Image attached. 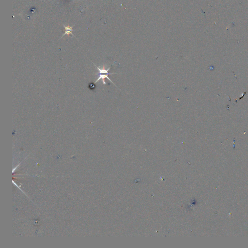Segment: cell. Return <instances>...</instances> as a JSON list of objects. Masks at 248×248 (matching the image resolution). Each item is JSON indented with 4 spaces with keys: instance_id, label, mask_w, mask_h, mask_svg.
Masks as SVG:
<instances>
[{
    "instance_id": "obj_1",
    "label": "cell",
    "mask_w": 248,
    "mask_h": 248,
    "mask_svg": "<svg viewBox=\"0 0 248 248\" xmlns=\"http://www.w3.org/2000/svg\"><path fill=\"white\" fill-rule=\"evenodd\" d=\"M94 65L96 67L97 69H98V71H99V77L98 78V79H97L96 80L95 82H94V84H96L97 83V82H98V81H99L100 80H102V82H103V84L105 85L106 84V83L105 81V79L106 78V79H108V80H109L111 82H112L113 84H114L115 86V84H114V82L113 81H111V80L110 78H109V75H112V74H115L116 73H109V71L110 70V69H111V67H110L109 68H108L107 69H106L105 68H104V67H103L102 68H100L99 67H98L97 65H95V64H94L93 63Z\"/></svg>"
},
{
    "instance_id": "obj_2",
    "label": "cell",
    "mask_w": 248,
    "mask_h": 248,
    "mask_svg": "<svg viewBox=\"0 0 248 248\" xmlns=\"http://www.w3.org/2000/svg\"><path fill=\"white\" fill-rule=\"evenodd\" d=\"M64 27V31H65V33L64 34L62 35V37L63 36H64L65 35H72V36H74L75 37V35L72 34V31H73V27H74V25H73V26L70 27L69 26H64V25H63Z\"/></svg>"
}]
</instances>
